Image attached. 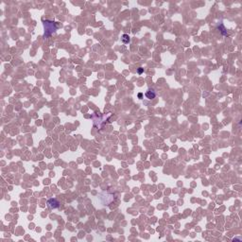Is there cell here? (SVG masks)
<instances>
[{
  "mask_svg": "<svg viewBox=\"0 0 242 242\" xmlns=\"http://www.w3.org/2000/svg\"><path fill=\"white\" fill-rule=\"evenodd\" d=\"M44 37H48L57 30V25L55 22L52 21H47L44 22Z\"/></svg>",
  "mask_w": 242,
  "mask_h": 242,
  "instance_id": "obj_1",
  "label": "cell"
},
{
  "mask_svg": "<svg viewBox=\"0 0 242 242\" xmlns=\"http://www.w3.org/2000/svg\"><path fill=\"white\" fill-rule=\"evenodd\" d=\"M122 42L124 44H128V43L130 42V37L128 36V35H126V34H124L122 36Z\"/></svg>",
  "mask_w": 242,
  "mask_h": 242,
  "instance_id": "obj_4",
  "label": "cell"
},
{
  "mask_svg": "<svg viewBox=\"0 0 242 242\" xmlns=\"http://www.w3.org/2000/svg\"><path fill=\"white\" fill-rule=\"evenodd\" d=\"M146 96L148 99H153L156 96V93H155L153 89H148L146 93Z\"/></svg>",
  "mask_w": 242,
  "mask_h": 242,
  "instance_id": "obj_3",
  "label": "cell"
},
{
  "mask_svg": "<svg viewBox=\"0 0 242 242\" xmlns=\"http://www.w3.org/2000/svg\"><path fill=\"white\" fill-rule=\"evenodd\" d=\"M59 205H60V203H59V201H58L56 199H50V200H47V206H48L50 209L58 208Z\"/></svg>",
  "mask_w": 242,
  "mask_h": 242,
  "instance_id": "obj_2",
  "label": "cell"
},
{
  "mask_svg": "<svg viewBox=\"0 0 242 242\" xmlns=\"http://www.w3.org/2000/svg\"><path fill=\"white\" fill-rule=\"evenodd\" d=\"M142 72H143V69H139L138 70V73H142Z\"/></svg>",
  "mask_w": 242,
  "mask_h": 242,
  "instance_id": "obj_5",
  "label": "cell"
}]
</instances>
